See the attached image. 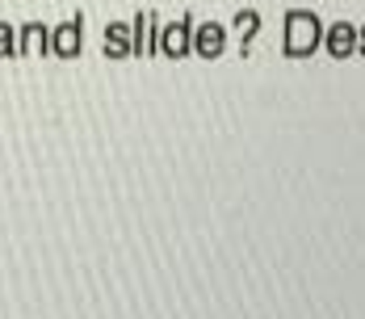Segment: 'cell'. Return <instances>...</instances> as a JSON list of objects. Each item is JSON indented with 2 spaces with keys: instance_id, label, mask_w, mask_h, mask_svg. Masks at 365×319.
Listing matches in <instances>:
<instances>
[{
  "instance_id": "obj_1",
  "label": "cell",
  "mask_w": 365,
  "mask_h": 319,
  "mask_svg": "<svg viewBox=\"0 0 365 319\" xmlns=\"http://www.w3.org/2000/svg\"><path fill=\"white\" fill-rule=\"evenodd\" d=\"M315 42H319V21L311 13H290V21H286V51L290 55H311Z\"/></svg>"
},
{
  "instance_id": "obj_2",
  "label": "cell",
  "mask_w": 365,
  "mask_h": 319,
  "mask_svg": "<svg viewBox=\"0 0 365 319\" xmlns=\"http://www.w3.org/2000/svg\"><path fill=\"white\" fill-rule=\"evenodd\" d=\"M331 46H336L331 55H349V51H344V46H349V26H340V30L331 34Z\"/></svg>"
}]
</instances>
